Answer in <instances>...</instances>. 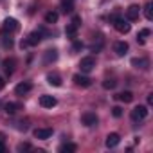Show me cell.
I'll use <instances>...</instances> for the list:
<instances>
[{"label": "cell", "instance_id": "1", "mask_svg": "<svg viewBox=\"0 0 153 153\" xmlns=\"http://www.w3.org/2000/svg\"><path fill=\"white\" fill-rule=\"evenodd\" d=\"M43 36H49V33L43 29V27H40V29H36V31H33L29 36H27V40H25V43H27V47L31 45V47H34V45H38L42 40H43Z\"/></svg>", "mask_w": 153, "mask_h": 153}, {"label": "cell", "instance_id": "2", "mask_svg": "<svg viewBox=\"0 0 153 153\" xmlns=\"http://www.w3.org/2000/svg\"><path fill=\"white\" fill-rule=\"evenodd\" d=\"M130 117H131V121H133V123H140V121H144V119L148 117V106H144V105L135 106V108L131 110Z\"/></svg>", "mask_w": 153, "mask_h": 153}, {"label": "cell", "instance_id": "3", "mask_svg": "<svg viewBox=\"0 0 153 153\" xmlns=\"http://www.w3.org/2000/svg\"><path fill=\"white\" fill-rule=\"evenodd\" d=\"M94 67H96V59H94V56H85V58H81V61H79V68H81L83 74L92 72Z\"/></svg>", "mask_w": 153, "mask_h": 153}, {"label": "cell", "instance_id": "4", "mask_svg": "<svg viewBox=\"0 0 153 153\" xmlns=\"http://www.w3.org/2000/svg\"><path fill=\"white\" fill-rule=\"evenodd\" d=\"M112 24H114V27H115L121 34H128V33H130V29H131V24H130L128 20H124V18H119V16H117Z\"/></svg>", "mask_w": 153, "mask_h": 153}, {"label": "cell", "instance_id": "5", "mask_svg": "<svg viewBox=\"0 0 153 153\" xmlns=\"http://www.w3.org/2000/svg\"><path fill=\"white\" fill-rule=\"evenodd\" d=\"M2 29H4V33L13 34V33H16V31L20 29V24H18V20H16V18H6V20H4Z\"/></svg>", "mask_w": 153, "mask_h": 153}, {"label": "cell", "instance_id": "6", "mask_svg": "<svg viewBox=\"0 0 153 153\" xmlns=\"http://www.w3.org/2000/svg\"><path fill=\"white\" fill-rule=\"evenodd\" d=\"M33 90V85L29 83V81H22V83H18L16 87H15V94L16 96H25V94H29Z\"/></svg>", "mask_w": 153, "mask_h": 153}, {"label": "cell", "instance_id": "7", "mask_svg": "<svg viewBox=\"0 0 153 153\" xmlns=\"http://www.w3.org/2000/svg\"><path fill=\"white\" fill-rule=\"evenodd\" d=\"M81 123H83L85 126H96V124H97V115H96L94 112H85V114L81 115Z\"/></svg>", "mask_w": 153, "mask_h": 153}, {"label": "cell", "instance_id": "8", "mask_svg": "<svg viewBox=\"0 0 153 153\" xmlns=\"http://www.w3.org/2000/svg\"><path fill=\"white\" fill-rule=\"evenodd\" d=\"M139 13H140V7H139L137 4H131V6L126 9V20H128V22L137 20V18H139Z\"/></svg>", "mask_w": 153, "mask_h": 153}, {"label": "cell", "instance_id": "9", "mask_svg": "<svg viewBox=\"0 0 153 153\" xmlns=\"http://www.w3.org/2000/svg\"><path fill=\"white\" fill-rule=\"evenodd\" d=\"M72 79H74V83L78 85V87H85V88H87V87H90V85H92V79H90V78H87V76H83V74H76Z\"/></svg>", "mask_w": 153, "mask_h": 153}, {"label": "cell", "instance_id": "10", "mask_svg": "<svg viewBox=\"0 0 153 153\" xmlns=\"http://www.w3.org/2000/svg\"><path fill=\"white\" fill-rule=\"evenodd\" d=\"M2 67H4V72H6L7 76H11V74L15 72V67H16V59H15V58H6V59L2 61Z\"/></svg>", "mask_w": 153, "mask_h": 153}, {"label": "cell", "instance_id": "11", "mask_svg": "<svg viewBox=\"0 0 153 153\" xmlns=\"http://www.w3.org/2000/svg\"><path fill=\"white\" fill-rule=\"evenodd\" d=\"M52 135V128H36L34 130V137L40 140H47Z\"/></svg>", "mask_w": 153, "mask_h": 153}, {"label": "cell", "instance_id": "12", "mask_svg": "<svg viewBox=\"0 0 153 153\" xmlns=\"http://www.w3.org/2000/svg\"><path fill=\"white\" fill-rule=\"evenodd\" d=\"M56 97L54 96H42L40 97V105L43 106V108H52V106H56Z\"/></svg>", "mask_w": 153, "mask_h": 153}, {"label": "cell", "instance_id": "13", "mask_svg": "<svg viewBox=\"0 0 153 153\" xmlns=\"http://www.w3.org/2000/svg\"><path fill=\"white\" fill-rule=\"evenodd\" d=\"M121 142V135L119 133H108V137H106V148H115L117 144Z\"/></svg>", "mask_w": 153, "mask_h": 153}, {"label": "cell", "instance_id": "14", "mask_svg": "<svg viewBox=\"0 0 153 153\" xmlns=\"http://www.w3.org/2000/svg\"><path fill=\"white\" fill-rule=\"evenodd\" d=\"M128 49H130V45H128L126 42H115V45H114V51H115L119 56H124V54L128 52Z\"/></svg>", "mask_w": 153, "mask_h": 153}, {"label": "cell", "instance_id": "15", "mask_svg": "<svg viewBox=\"0 0 153 153\" xmlns=\"http://www.w3.org/2000/svg\"><path fill=\"white\" fill-rule=\"evenodd\" d=\"M4 110H6V114L15 115L16 112H20V110H22V105H20V103H13V101H11V103H7V105L4 106Z\"/></svg>", "mask_w": 153, "mask_h": 153}, {"label": "cell", "instance_id": "16", "mask_svg": "<svg viewBox=\"0 0 153 153\" xmlns=\"http://www.w3.org/2000/svg\"><path fill=\"white\" fill-rule=\"evenodd\" d=\"M58 59V51L56 49H49L45 54H43V61L45 63H52V61H56Z\"/></svg>", "mask_w": 153, "mask_h": 153}, {"label": "cell", "instance_id": "17", "mask_svg": "<svg viewBox=\"0 0 153 153\" xmlns=\"http://www.w3.org/2000/svg\"><path fill=\"white\" fill-rule=\"evenodd\" d=\"M47 83L52 87H61V78L59 74H47Z\"/></svg>", "mask_w": 153, "mask_h": 153}, {"label": "cell", "instance_id": "18", "mask_svg": "<svg viewBox=\"0 0 153 153\" xmlns=\"http://www.w3.org/2000/svg\"><path fill=\"white\" fill-rule=\"evenodd\" d=\"M115 97H117L119 101H123V103H131V101H133V94H131L130 90H124V92L117 94Z\"/></svg>", "mask_w": 153, "mask_h": 153}, {"label": "cell", "instance_id": "19", "mask_svg": "<svg viewBox=\"0 0 153 153\" xmlns=\"http://www.w3.org/2000/svg\"><path fill=\"white\" fill-rule=\"evenodd\" d=\"M131 65L137 67V68H146L148 67V59L146 58H133L131 59Z\"/></svg>", "mask_w": 153, "mask_h": 153}, {"label": "cell", "instance_id": "20", "mask_svg": "<svg viewBox=\"0 0 153 153\" xmlns=\"http://www.w3.org/2000/svg\"><path fill=\"white\" fill-rule=\"evenodd\" d=\"M76 149H78V146L72 144V142H67V144L59 146V151H61V153H74Z\"/></svg>", "mask_w": 153, "mask_h": 153}, {"label": "cell", "instance_id": "21", "mask_svg": "<svg viewBox=\"0 0 153 153\" xmlns=\"http://www.w3.org/2000/svg\"><path fill=\"white\" fill-rule=\"evenodd\" d=\"M58 18H59V15H58L56 11H49V13L45 15V24H56Z\"/></svg>", "mask_w": 153, "mask_h": 153}, {"label": "cell", "instance_id": "22", "mask_svg": "<svg viewBox=\"0 0 153 153\" xmlns=\"http://www.w3.org/2000/svg\"><path fill=\"white\" fill-rule=\"evenodd\" d=\"M65 33H67V36H68L70 40H74L76 36H78V27H76L74 24H70V25H67V29H65Z\"/></svg>", "mask_w": 153, "mask_h": 153}, {"label": "cell", "instance_id": "23", "mask_svg": "<svg viewBox=\"0 0 153 153\" xmlns=\"http://www.w3.org/2000/svg\"><path fill=\"white\" fill-rule=\"evenodd\" d=\"M149 34H151L149 29H142V31H139V34H137V42H139V43H144L146 38H148Z\"/></svg>", "mask_w": 153, "mask_h": 153}, {"label": "cell", "instance_id": "24", "mask_svg": "<svg viewBox=\"0 0 153 153\" xmlns=\"http://www.w3.org/2000/svg\"><path fill=\"white\" fill-rule=\"evenodd\" d=\"M61 9H63V13H72V9H74V4H72V0H63V4H61Z\"/></svg>", "mask_w": 153, "mask_h": 153}, {"label": "cell", "instance_id": "25", "mask_svg": "<svg viewBox=\"0 0 153 153\" xmlns=\"http://www.w3.org/2000/svg\"><path fill=\"white\" fill-rule=\"evenodd\" d=\"M144 16H146L148 20L153 18V15H151V2H146V6H144Z\"/></svg>", "mask_w": 153, "mask_h": 153}, {"label": "cell", "instance_id": "26", "mask_svg": "<svg viewBox=\"0 0 153 153\" xmlns=\"http://www.w3.org/2000/svg\"><path fill=\"white\" fill-rule=\"evenodd\" d=\"M115 85H117V81H115V79H105V81H103V87H105L106 90L115 88Z\"/></svg>", "mask_w": 153, "mask_h": 153}, {"label": "cell", "instance_id": "27", "mask_svg": "<svg viewBox=\"0 0 153 153\" xmlns=\"http://www.w3.org/2000/svg\"><path fill=\"white\" fill-rule=\"evenodd\" d=\"M2 45H4L6 49H11V47H13V38H11V36H4V38H2Z\"/></svg>", "mask_w": 153, "mask_h": 153}, {"label": "cell", "instance_id": "28", "mask_svg": "<svg viewBox=\"0 0 153 153\" xmlns=\"http://www.w3.org/2000/svg\"><path fill=\"white\" fill-rule=\"evenodd\" d=\"M6 151V135L0 131V153H4Z\"/></svg>", "mask_w": 153, "mask_h": 153}, {"label": "cell", "instance_id": "29", "mask_svg": "<svg viewBox=\"0 0 153 153\" xmlns=\"http://www.w3.org/2000/svg\"><path fill=\"white\" fill-rule=\"evenodd\" d=\"M112 115L119 119V117L123 115V108H121V106H114V108H112Z\"/></svg>", "mask_w": 153, "mask_h": 153}, {"label": "cell", "instance_id": "30", "mask_svg": "<svg viewBox=\"0 0 153 153\" xmlns=\"http://www.w3.org/2000/svg\"><path fill=\"white\" fill-rule=\"evenodd\" d=\"M18 151H24V149H31V144L29 142H22V144H18V148H16Z\"/></svg>", "mask_w": 153, "mask_h": 153}, {"label": "cell", "instance_id": "31", "mask_svg": "<svg viewBox=\"0 0 153 153\" xmlns=\"http://www.w3.org/2000/svg\"><path fill=\"white\" fill-rule=\"evenodd\" d=\"M72 24H74L76 27H79V25H81V16H78V15H74V18H72Z\"/></svg>", "mask_w": 153, "mask_h": 153}, {"label": "cell", "instance_id": "32", "mask_svg": "<svg viewBox=\"0 0 153 153\" xmlns=\"http://www.w3.org/2000/svg\"><path fill=\"white\" fill-rule=\"evenodd\" d=\"M79 49H83V43L81 42H76V38H74V51H79Z\"/></svg>", "mask_w": 153, "mask_h": 153}, {"label": "cell", "instance_id": "33", "mask_svg": "<svg viewBox=\"0 0 153 153\" xmlns=\"http://www.w3.org/2000/svg\"><path fill=\"white\" fill-rule=\"evenodd\" d=\"M6 87V81H4V78H0V90H2Z\"/></svg>", "mask_w": 153, "mask_h": 153}, {"label": "cell", "instance_id": "34", "mask_svg": "<svg viewBox=\"0 0 153 153\" xmlns=\"http://www.w3.org/2000/svg\"><path fill=\"white\" fill-rule=\"evenodd\" d=\"M151 103H153V94L148 96V105H151Z\"/></svg>", "mask_w": 153, "mask_h": 153}]
</instances>
